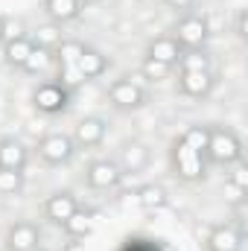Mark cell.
Segmentation results:
<instances>
[{"instance_id":"6da1fadb","label":"cell","mask_w":248,"mask_h":251,"mask_svg":"<svg viewBox=\"0 0 248 251\" xmlns=\"http://www.w3.org/2000/svg\"><path fill=\"white\" fill-rule=\"evenodd\" d=\"M204 152H207V128L190 126L173 143V167H175L178 178H184V181L204 178Z\"/></svg>"},{"instance_id":"7a4b0ae2","label":"cell","mask_w":248,"mask_h":251,"mask_svg":"<svg viewBox=\"0 0 248 251\" xmlns=\"http://www.w3.org/2000/svg\"><path fill=\"white\" fill-rule=\"evenodd\" d=\"M82 41H62L56 47V59H59V85L67 94H73L79 85H85V76L79 70V53H82Z\"/></svg>"},{"instance_id":"3957f363","label":"cell","mask_w":248,"mask_h":251,"mask_svg":"<svg viewBox=\"0 0 248 251\" xmlns=\"http://www.w3.org/2000/svg\"><path fill=\"white\" fill-rule=\"evenodd\" d=\"M213 164H237L243 158L240 137L228 128H207V152Z\"/></svg>"},{"instance_id":"277c9868","label":"cell","mask_w":248,"mask_h":251,"mask_svg":"<svg viewBox=\"0 0 248 251\" xmlns=\"http://www.w3.org/2000/svg\"><path fill=\"white\" fill-rule=\"evenodd\" d=\"M175 41L181 50H201V44L207 41V21L198 15H187L175 26Z\"/></svg>"},{"instance_id":"5b68a950","label":"cell","mask_w":248,"mask_h":251,"mask_svg":"<svg viewBox=\"0 0 248 251\" xmlns=\"http://www.w3.org/2000/svg\"><path fill=\"white\" fill-rule=\"evenodd\" d=\"M76 152V143L67 137V134H47L38 140V155L47 161V164H67Z\"/></svg>"},{"instance_id":"8992f818","label":"cell","mask_w":248,"mask_h":251,"mask_svg":"<svg viewBox=\"0 0 248 251\" xmlns=\"http://www.w3.org/2000/svg\"><path fill=\"white\" fill-rule=\"evenodd\" d=\"M108 100L114 108L120 111H131V108H140L146 102V94L140 91V85H134L131 79H117L111 88H108Z\"/></svg>"},{"instance_id":"52a82bcc","label":"cell","mask_w":248,"mask_h":251,"mask_svg":"<svg viewBox=\"0 0 248 251\" xmlns=\"http://www.w3.org/2000/svg\"><path fill=\"white\" fill-rule=\"evenodd\" d=\"M35 108L38 111H44V114H59L67 108V100H70V94L64 91L59 82H44V85H38V91H35Z\"/></svg>"},{"instance_id":"ba28073f","label":"cell","mask_w":248,"mask_h":251,"mask_svg":"<svg viewBox=\"0 0 248 251\" xmlns=\"http://www.w3.org/2000/svg\"><path fill=\"white\" fill-rule=\"evenodd\" d=\"M85 178H88V184L94 190H108V187H117V184H120L123 173H120V167L111 164V161H94V164L88 167Z\"/></svg>"},{"instance_id":"9c48e42d","label":"cell","mask_w":248,"mask_h":251,"mask_svg":"<svg viewBox=\"0 0 248 251\" xmlns=\"http://www.w3.org/2000/svg\"><path fill=\"white\" fill-rule=\"evenodd\" d=\"M105 131H108L105 120H99V117H85V120H79V126H76L73 143H76V146H82V149L99 146V143H102V137H105Z\"/></svg>"},{"instance_id":"30bf717a","label":"cell","mask_w":248,"mask_h":251,"mask_svg":"<svg viewBox=\"0 0 248 251\" xmlns=\"http://www.w3.org/2000/svg\"><path fill=\"white\" fill-rule=\"evenodd\" d=\"M76 210H79V204H76V199L70 193H53L47 199V204H44V216L50 222H56V225H64Z\"/></svg>"},{"instance_id":"8fae6325","label":"cell","mask_w":248,"mask_h":251,"mask_svg":"<svg viewBox=\"0 0 248 251\" xmlns=\"http://www.w3.org/2000/svg\"><path fill=\"white\" fill-rule=\"evenodd\" d=\"M6 246L9 251H32L38 246V228L32 222H18L9 228V237H6Z\"/></svg>"},{"instance_id":"7c38bea8","label":"cell","mask_w":248,"mask_h":251,"mask_svg":"<svg viewBox=\"0 0 248 251\" xmlns=\"http://www.w3.org/2000/svg\"><path fill=\"white\" fill-rule=\"evenodd\" d=\"M178 88L187 97H204L213 88V76H210V70H181Z\"/></svg>"},{"instance_id":"4fadbf2b","label":"cell","mask_w":248,"mask_h":251,"mask_svg":"<svg viewBox=\"0 0 248 251\" xmlns=\"http://www.w3.org/2000/svg\"><path fill=\"white\" fill-rule=\"evenodd\" d=\"M207 246H210V251H240L243 234L234 225H216L207 237Z\"/></svg>"},{"instance_id":"5bb4252c","label":"cell","mask_w":248,"mask_h":251,"mask_svg":"<svg viewBox=\"0 0 248 251\" xmlns=\"http://www.w3.org/2000/svg\"><path fill=\"white\" fill-rule=\"evenodd\" d=\"M0 167L3 170H24L26 167V149L21 140H0Z\"/></svg>"},{"instance_id":"9a60e30c","label":"cell","mask_w":248,"mask_h":251,"mask_svg":"<svg viewBox=\"0 0 248 251\" xmlns=\"http://www.w3.org/2000/svg\"><path fill=\"white\" fill-rule=\"evenodd\" d=\"M105 67H108V59H105L99 50H94V47H82V53H79V70H82L85 82H91V79L102 76V73H105Z\"/></svg>"},{"instance_id":"2e32d148","label":"cell","mask_w":248,"mask_h":251,"mask_svg":"<svg viewBox=\"0 0 248 251\" xmlns=\"http://www.w3.org/2000/svg\"><path fill=\"white\" fill-rule=\"evenodd\" d=\"M149 59H158V62L164 64H173L181 59V47H178V41L175 38H155L152 44H149Z\"/></svg>"},{"instance_id":"e0dca14e","label":"cell","mask_w":248,"mask_h":251,"mask_svg":"<svg viewBox=\"0 0 248 251\" xmlns=\"http://www.w3.org/2000/svg\"><path fill=\"white\" fill-rule=\"evenodd\" d=\"M44 12H47L56 24H67V21L79 18L82 6H79V0H44Z\"/></svg>"},{"instance_id":"ac0fdd59","label":"cell","mask_w":248,"mask_h":251,"mask_svg":"<svg viewBox=\"0 0 248 251\" xmlns=\"http://www.w3.org/2000/svg\"><path fill=\"white\" fill-rule=\"evenodd\" d=\"M64 231H67V237L70 240H85L91 231H94V216L91 213H85V210H76L67 222L62 225Z\"/></svg>"},{"instance_id":"d6986e66","label":"cell","mask_w":248,"mask_h":251,"mask_svg":"<svg viewBox=\"0 0 248 251\" xmlns=\"http://www.w3.org/2000/svg\"><path fill=\"white\" fill-rule=\"evenodd\" d=\"M32 38H24V35H18V38H12L9 44H6V50H3V56H6V62L15 64V67H24L26 62V56L32 53Z\"/></svg>"},{"instance_id":"ffe728a7","label":"cell","mask_w":248,"mask_h":251,"mask_svg":"<svg viewBox=\"0 0 248 251\" xmlns=\"http://www.w3.org/2000/svg\"><path fill=\"white\" fill-rule=\"evenodd\" d=\"M32 44L41 47V50H56V47L62 44V32H59V26H41V29L35 32Z\"/></svg>"},{"instance_id":"44dd1931","label":"cell","mask_w":248,"mask_h":251,"mask_svg":"<svg viewBox=\"0 0 248 251\" xmlns=\"http://www.w3.org/2000/svg\"><path fill=\"white\" fill-rule=\"evenodd\" d=\"M24 184V170H3L0 167V196H12Z\"/></svg>"},{"instance_id":"7402d4cb","label":"cell","mask_w":248,"mask_h":251,"mask_svg":"<svg viewBox=\"0 0 248 251\" xmlns=\"http://www.w3.org/2000/svg\"><path fill=\"white\" fill-rule=\"evenodd\" d=\"M140 70H143V76L146 79H152V82H161V79H167L170 76V64H164V62H158V59H143V64H140Z\"/></svg>"},{"instance_id":"603a6c76","label":"cell","mask_w":248,"mask_h":251,"mask_svg":"<svg viewBox=\"0 0 248 251\" xmlns=\"http://www.w3.org/2000/svg\"><path fill=\"white\" fill-rule=\"evenodd\" d=\"M47 64H50V50L32 47V53H29L26 62H24V70H26V73H41V70H47Z\"/></svg>"},{"instance_id":"cb8c5ba5","label":"cell","mask_w":248,"mask_h":251,"mask_svg":"<svg viewBox=\"0 0 248 251\" xmlns=\"http://www.w3.org/2000/svg\"><path fill=\"white\" fill-rule=\"evenodd\" d=\"M164 201H167V193L161 187L149 184V187L140 190V204H143V207H164Z\"/></svg>"},{"instance_id":"d4e9b609","label":"cell","mask_w":248,"mask_h":251,"mask_svg":"<svg viewBox=\"0 0 248 251\" xmlns=\"http://www.w3.org/2000/svg\"><path fill=\"white\" fill-rule=\"evenodd\" d=\"M178 62H181V70H207V56L201 50H187Z\"/></svg>"},{"instance_id":"484cf974","label":"cell","mask_w":248,"mask_h":251,"mask_svg":"<svg viewBox=\"0 0 248 251\" xmlns=\"http://www.w3.org/2000/svg\"><path fill=\"white\" fill-rule=\"evenodd\" d=\"M120 251H161L152 240H128Z\"/></svg>"},{"instance_id":"4316f807","label":"cell","mask_w":248,"mask_h":251,"mask_svg":"<svg viewBox=\"0 0 248 251\" xmlns=\"http://www.w3.org/2000/svg\"><path fill=\"white\" fill-rule=\"evenodd\" d=\"M231 184L240 190V193H246V190H248V170L243 167V164L234 170V176H231Z\"/></svg>"},{"instance_id":"83f0119b","label":"cell","mask_w":248,"mask_h":251,"mask_svg":"<svg viewBox=\"0 0 248 251\" xmlns=\"http://www.w3.org/2000/svg\"><path fill=\"white\" fill-rule=\"evenodd\" d=\"M237 32H240V38H246V35H248V15H246V12H243V15H240V21H237Z\"/></svg>"},{"instance_id":"f1b7e54d","label":"cell","mask_w":248,"mask_h":251,"mask_svg":"<svg viewBox=\"0 0 248 251\" xmlns=\"http://www.w3.org/2000/svg\"><path fill=\"white\" fill-rule=\"evenodd\" d=\"M167 3H170L173 9H190V6H193V0H167Z\"/></svg>"},{"instance_id":"f546056e","label":"cell","mask_w":248,"mask_h":251,"mask_svg":"<svg viewBox=\"0 0 248 251\" xmlns=\"http://www.w3.org/2000/svg\"><path fill=\"white\" fill-rule=\"evenodd\" d=\"M64 251H85L82 249V243H79V240H70V243H67V249Z\"/></svg>"},{"instance_id":"4dcf8cb0","label":"cell","mask_w":248,"mask_h":251,"mask_svg":"<svg viewBox=\"0 0 248 251\" xmlns=\"http://www.w3.org/2000/svg\"><path fill=\"white\" fill-rule=\"evenodd\" d=\"M3 35H6V21L0 18V41H3Z\"/></svg>"},{"instance_id":"1f68e13d","label":"cell","mask_w":248,"mask_h":251,"mask_svg":"<svg viewBox=\"0 0 248 251\" xmlns=\"http://www.w3.org/2000/svg\"><path fill=\"white\" fill-rule=\"evenodd\" d=\"M88 3H97V0H79V6H88Z\"/></svg>"}]
</instances>
